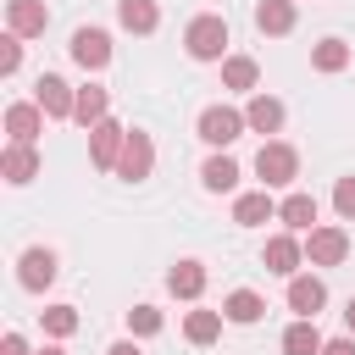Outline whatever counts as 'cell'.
<instances>
[{
	"label": "cell",
	"mask_w": 355,
	"mask_h": 355,
	"mask_svg": "<svg viewBox=\"0 0 355 355\" xmlns=\"http://www.w3.org/2000/svg\"><path fill=\"white\" fill-rule=\"evenodd\" d=\"M183 50H189L194 61H227V17L200 11V17L183 28Z\"/></svg>",
	"instance_id": "1"
},
{
	"label": "cell",
	"mask_w": 355,
	"mask_h": 355,
	"mask_svg": "<svg viewBox=\"0 0 355 355\" xmlns=\"http://www.w3.org/2000/svg\"><path fill=\"white\" fill-rule=\"evenodd\" d=\"M255 178H261V189H288L300 178V150L283 144V139H266L255 150Z\"/></svg>",
	"instance_id": "2"
},
{
	"label": "cell",
	"mask_w": 355,
	"mask_h": 355,
	"mask_svg": "<svg viewBox=\"0 0 355 355\" xmlns=\"http://www.w3.org/2000/svg\"><path fill=\"white\" fill-rule=\"evenodd\" d=\"M194 133H200L211 150H227L233 139H244V133H250V122H244V111H239V105H205V111H200V122H194Z\"/></svg>",
	"instance_id": "3"
},
{
	"label": "cell",
	"mask_w": 355,
	"mask_h": 355,
	"mask_svg": "<svg viewBox=\"0 0 355 355\" xmlns=\"http://www.w3.org/2000/svg\"><path fill=\"white\" fill-rule=\"evenodd\" d=\"M155 172V139L144 128H128V144H122V161H116V178L122 183H144Z\"/></svg>",
	"instance_id": "4"
},
{
	"label": "cell",
	"mask_w": 355,
	"mask_h": 355,
	"mask_svg": "<svg viewBox=\"0 0 355 355\" xmlns=\"http://www.w3.org/2000/svg\"><path fill=\"white\" fill-rule=\"evenodd\" d=\"M349 255V233L338 227V222H316L311 233H305V261L311 266H338Z\"/></svg>",
	"instance_id": "5"
},
{
	"label": "cell",
	"mask_w": 355,
	"mask_h": 355,
	"mask_svg": "<svg viewBox=\"0 0 355 355\" xmlns=\"http://www.w3.org/2000/svg\"><path fill=\"white\" fill-rule=\"evenodd\" d=\"M261 266L277 272V277H300V266H305V239H300V233H272L266 250H261Z\"/></svg>",
	"instance_id": "6"
},
{
	"label": "cell",
	"mask_w": 355,
	"mask_h": 355,
	"mask_svg": "<svg viewBox=\"0 0 355 355\" xmlns=\"http://www.w3.org/2000/svg\"><path fill=\"white\" fill-rule=\"evenodd\" d=\"M55 272H61V261H55V250H44V244H33V250L17 255V283H22L28 294H44V288L55 283Z\"/></svg>",
	"instance_id": "7"
},
{
	"label": "cell",
	"mask_w": 355,
	"mask_h": 355,
	"mask_svg": "<svg viewBox=\"0 0 355 355\" xmlns=\"http://www.w3.org/2000/svg\"><path fill=\"white\" fill-rule=\"evenodd\" d=\"M122 144H128V128H122L116 116H105L100 128H89V161H94L100 172H116V161H122Z\"/></svg>",
	"instance_id": "8"
},
{
	"label": "cell",
	"mask_w": 355,
	"mask_h": 355,
	"mask_svg": "<svg viewBox=\"0 0 355 355\" xmlns=\"http://www.w3.org/2000/svg\"><path fill=\"white\" fill-rule=\"evenodd\" d=\"M33 105L50 116V122H61V116H72V105H78V89L67 83V78H55V72H44L39 83H33Z\"/></svg>",
	"instance_id": "9"
},
{
	"label": "cell",
	"mask_w": 355,
	"mask_h": 355,
	"mask_svg": "<svg viewBox=\"0 0 355 355\" xmlns=\"http://www.w3.org/2000/svg\"><path fill=\"white\" fill-rule=\"evenodd\" d=\"M67 50H72V61H78L83 72H100V67H111V33H105V28H78Z\"/></svg>",
	"instance_id": "10"
},
{
	"label": "cell",
	"mask_w": 355,
	"mask_h": 355,
	"mask_svg": "<svg viewBox=\"0 0 355 355\" xmlns=\"http://www.w3.org/2000/svg\"><path fill=\"white\" fill-rule=\"evenodd\" d=\"M322 305H327V283H322V277H311V272L288 277V311H294L300 322H316Z\"/></svg>",
	"instance_id": "11"
},
{
	"label": "cell",
	"mask_w": 355,
	"mask_h": 355,
	"mask_svg": "<svg viewBox=\"0 0 355 355\" xmlns=\"http://www.w3.org/2000/svg\"><path fill=\"white\" fill-rule=\"evenodd\" d=\"M6 28L17 39H39L50 28V6L44 0H6Z\"/></svg>",
	"instance_id": "12"
},
{
	"label": "cell",
	"mask_w": 355,
	"mask_h": 355,
	"mask_svg": "<svg viewBox=\"0 0 355 355\" xmlns=\"http://www.w3.org/2000/svg\"><path fill=\"white\" fill-rule=\"evenodd\" d=\"M6 144H33L39 133H44V111L33 105V100H17V105H6Z\"/></svg>",
	"instance_id": "13"
},
{
	"label": "cell",
	"mask_w": 355,
	"mask_h": 355,
	"mask_svg": "<svg viewBox=\"0 0 355 355\" xmlns=\"http://www.w3.org/2000/svg\"><path fill=\"white\" fill-rule=\"evenodd\" d=\"M0 178H6L11 189L33 183V178H39V150H33V144H6V150H0Z\"/></svg>",
	"instance_id": "14"
},
{
	"label": "cell",
	"mask_w": 355,
	"mask_h": 355,
	"mask_svg": "<svg viewBox=\"0 0 355 355\" xmlns=\"http://www.w3.org/2000/svg\"><path fill=\"white\" fill-rule=\"evenodd\" d=\"M283 116H288V111H283V100H277V94H266V89H255V94H250V105H244L250 133H277V128H283Z\"/></svg>",
	"instance_id": "15"
},
{
	"label": "cell",
	"mask_w": 355,
	"mask_h": 355,
	"mask_svg": "<svg viewBox=\"0 0 355 355\" xmlns=\"http://www.w3.org/2000/svg\"><path fill=\"white\" fill-rule=\"evenodd\" d=\"M277 222H283L288 233H311V227H316V194H305V189L283 194V200H277Z\"/></svg>",
	"instance_id": "16"
},
{
	"label": "cell",
	"mask_w": 355,
	"mask_h": 355,
	"mask_svg": "<svg viewBox=\"0 0 355 355\" xmlns=\"http://www.w3.org/2000/svg\"><path fill=\"white\" fill-rule=\"evenodd\" d=\"M105 116H111V89H105V83H83V89H78V105H72V122L100 128Z\"/></svg>",
	"instance_id": "17"
},
{
	"label": "cell",
	"mask_w": 355,
	"mask_h": 355,
	"mask_svg": "<svg viewBox=\"0 0 355 355\" xmlns=\"http://www.w3.org/2000/svg\"><path fill=\"white\" fill-rule=\"evenodd\" d=\"M200 183H205V194H233V189H239V161H233L227 150L205 155V166H200Z\"/></svg>",
	"instance_id": "18"
},
{
	"label": "cell",
	"mask_w": 355,
	"mask_h": 355,
	"mask_svg": "<svg viewBox=\"0 0 355 355\" xmlns=\"http://www.w3.org/2000/svg\"><path fill=\"white\" fill-rule=\"evenodd\" d=\"M272 216H277L272 189H250V194L233 200V222H239V227H261V222H272Z\"/></svg>",
	"instance_id": "19"
},
{
	"label": "cell",
	"mask_w": 355,
	"mask_h": 355,
	"mask_svg": "<svg viewBox=\"0 0 355 355\" xmlns=\"http://www.w3.org/2000/svg\"><path fill=\"white\" fill-rule=\"evenodd\" d=\"M294 0H255V28L261 33H272V39H283V33H294Z\"/></svg>",
	"instance_id": "20"
},
{
	"label": "cell",
	"mask_w": 355,
	"mask_h": 355,
	"mask_svg": "<svg viewBox=\"0 0 355 355\" xmlns=\"http://www.w3.org/2000/svg\"><path fill=\"white\" fill-rule=\"evenodd\" d=\"M166 294H172V300H200V294H205V266H200V261H178V266L166 272Z\"/></svg>",
	"instance_id": "21"
},
{
	"label": "cell",
	"mask_w": 355,
	"mask_h": 355,
	"mask_svg": "<svg viewBox=\"0 0 355 355\" xmlns=\"http://www.w3.org/2000/svg\"><path fill=\"white\" fill-rule=\"evenodd\" d=\"M222 316H227V322H239V327H255V322L266 316V300H261L255 288H233V294L222 300Z\"/></svg>",
	"instance_id": "22"
},
{
	"label": "cell",
	"mask_w": 355,
	"mask_h": 355,
	"mask_svg": "<svg viewBox=\"0 0 355 355\" xmlns=\"http://www.w3.org/2000/svg\"><path fill=\"white\" fill-rule=\"evenodd\" d=\"M116 22L128 33H155L161 28V6L155 0H116Z\"/></svg>",
	"instance_id": "23"
},
{
	"label": "cell",
	"mask_w": 355,
	"mask_h": 355,
	"mask_svg": "<svg viewBox=\"0 0 355 355\" xmlns=\"http://www.w3.org/2000/svg\"><path fill=\"white\" fill-rule=\"evenodd\" d=\"M327 349V338H322V327L316 322H288V333H283V355H322Z\"/></svg>",
	"instance_id": "24"
},
{
	"label": "cell",
	"mask_w": 355,
	"mask_h": 355,
	"mask_svg": "<svg viewBox=\"0 0 355 355\" xmlns=\"http://www.w3.org/2000/svg\"><path fill=\"white\" fill-rule=\"evenodd\" d=\"M255 83H261V67H255V55H227V61H222V89L255 94Z\"/></svg>",
	"instance_id": "25"
},
{
	"label": "cell",
	"mask_w": 355,
	"mask_h": 355,
	"mask_svg": "<svg viewBox=\"0 0 355 355\" xmlns=\"http://www.w3.org/2000/svg\"><path fill=\"white\" fill-rule=\"evenodd\" d=\"M222 322H227L222 311H189V316H183V338L205 349V344H216V338H222Z\"/></svg>",
	"instance_id": "26"
},
{
	"label": "cell",
	"mask_w": 355,
	"mask_h": 355,
	"mask_svg": "<svg viewBox=\"0 0 355 355\" xmlns=\"http://www.w3.org/2000/svg\"><path fill=\"white\" fill-rule=\"evenodd\" d=\"M311 67H316V72H327V78H333V72H344V67H349V44H344V39H316Z\"/></svg>",
	"instance_id": "27"
},
{
	"label": "cell",
	"mask_w": 355,
	"mask_h": 355,
	"mask_svg": "<svg viewBox=\"0 0 355 355\" xmlns=\"http://www.w3.org/2000/svg\"><path fill=\"white\" fill-rule=\"evenodd\" d=\"M39 322H44L50 338H72V333H78V305H44Z\"/></svg>",
	"instance_id": "28"
},
{
	"label": "cell",
	"mask_w": 355,
	"mask_h": 355,
	"mask_svg": "<svg viewBox=\"0 0 355 355\" xmlns=\"http://www.w3.org/2000/svg\"><path fill=\"white\" fill-rule=\"evenodd\" d=\"M161 327H166V316H161L155 305H133V311H128V333H133V338H155Z\"/></svg>",
	"instance_id": "29"
},
{
	"label": "cell",
	"mask_w": 355,
	"mask_h": 355,
	"mask_svg": "<svg viewBox=\"0 0 355 355\" xmlns=\"http://www.w3.org/2000/svg\"><path fill=\"white\" fill-rule=\"evenodd\" d=\"M333 211H338L344 222H355V178H338V183H333Z\"/></svg>",
	"instance_id": "30"
},
{
	"label": "cell",
	"mask_w": 355,
	"mask_h": 355,
	"mask_svg": "<svg viewBox=\"0 0 355 355\" xmlns=\"http://www.w3.org/2000/svg\"><path fill=\"white\" fill-rule=\"evenodd\" d=\"M17 67H22V39L6 33V39H0V78H11Z\"/></svg>",
	"instance_id": "31"
},
{
	"label": "cell",
	"mask_w": 355,
	"mask_h": 355,
	"mask_svg": "<svg viewBox=\"0 0 355 355\" xmlns=\"http://www.w3.org/2000/svg\"><path fill=\"white\" fill-rule=\"evenodd\" d=\"M0 355H33V349H28L22 333H6V338H0Z\"/></svg>",
	"instance_id": "32"
},
{
	"label": "cell",
	"mask_w": 355,
	"mask_h": 355,
	"mask_svg": "<svg viewBox=\"0 0 355 355\" xmlns=\"http://www.w3.org/2000/svg\"><path fill=\"white\" fill-rule=\"evenodd\" d=\"M322 355H355V333H344V338H327V349Z\"/></svg>",
	"instance_id": "33"
},
{
	"label": "cell",
	"mask_w": 355,
	"mask_h": 355,
	"mask_svg": "<svg viewBox=\"0 0 355 355\" xmlns=\"http://www.w3.org/2000/svg\"><path fill=\"white\" fill-rule=\"evenodd\" d=\"M105 355H144V349H139V338H116Z\"/></svg>",
	"instance_id": "34"
},
{
	"label": "cell",
	"mask_w": 355,
	"mask_h": 355,
	"mask_svg": "<svg viewBox=\"0 0 355 355\" xmlns=\"http://www.w3.org/2000/svg\"><path fill=\"white\" fill-rule=\"evenodd\" d=\"M344 327H349V333H355V300H349V305H344Z\"/></svg>",
	"instance_id": "35"
},
{
	"label": "cell",
	"mask_w": 355,
	"mask_h": 355,
	"mask_svg": "<svg viewBox=\"0 0 355 355\" xmlns=\"http://www.w3.org/2000/svg\"><path fill=\"white\" fill-rule=\"evenodd\" d=\"M39 355H67V349H61V344H44V349H39Z\"/></svg>",
	"instance_id": "36"
}]
</instances>
